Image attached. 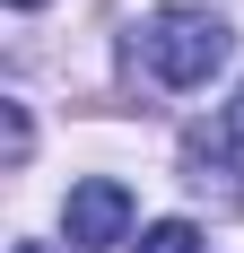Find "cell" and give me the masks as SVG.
Instances as JSON below:
<instances>
[{
	"instance_id": "obj_1",
	"label": "cell",
	"mask_w": 244,
	"mask_h": 253,
	"mask_svg": "<svg viewBox=\"0 0 244 253\" xmlns=\"http://www.w3.org/2000/svg\"><path fill=\"white\" fill-rule=\"evenodd\" d=\"M140 70L157 79V87H201L209 70H227V52H236V26L218 18V9H157V18L140 26Z\"/></svg>"
},
{
	"instance_id": "obj_3",
	"label": "cell",
	"mask_w": 244,
	"mask_h": 253,
	"mask_svg": "<svg viewBox=\"0 0 244 253\" xmlns=\"http://www.w3.org/2000/svg\"><path fill=\"white\" fill-rule=\"evenodd\" d=\"M61 227H70V253H105L131 236V192H122L114 175H87L70 183V210H61Z\"/></svg>"
},
{
	"instance_id": "obj_5",
	"label": "cell",
	"mask_w": 244,
	"mask_h": 253,
	"mask_svg": "<svg viewBox=\"0 0 244 253\" xmlns=\"http://www.w3.org/2000/svg\"><path fill=\"white\" fill-rule=\"evenodd\" d=\"M0 123H9V166H26V140H35V131H26V105L9 96V105H0Z\"/></svg>"
},
{
	"instance_id": "obj_6",
	"label": "cell",
	"mask_w": 244,
	"mask_h": 253,
	"mask_svg": "<svg viewBox=\"0 0 244 253\" xmlns=\"http://www.w3.org/2000/svg\"><path fill=\"white\" fill-rule=\"evenodd\" d=\"M9 253H52V245H9Z\"/></svg>"
},
{
	"instance_id": "obj_2",
	"label": "cell",
	"mask_w": 244,
	"mask_h": 253,
	"mask_svg": "<svg viewBox=\"0 0 244 253\" xmlns=\"http://www.w3.org/2000/svg\"><path fill=\"white\" fill-rule=\"evenodd\" d=\"M183 166H192V192H218V210L244 201V87L236 105H218V123L183 140Z\"/></svg>"
},
{
	"instance_id": "obj_4",
	"label": "cell",
	"mask_w": 244,
	"mask_h": 253,
	"mask_svg": "<svg viewBox=\"0 0 244 253\" xmlns=\"http://www.w3.org/2000/svg\"><path fill=\"white\" fill-rule=\"evenodd\" d=\"M140 253H201V227L192 218H157V227L140 236Z\"/></svg>"
},
{
	"instance_id": "obj_7",
	"label": "cell",
	"mask_w": 244,
	"mask_h": 253,
	"mask_svg": "<svg viewBox=\"0 0 244 253\" xmlns=\"http://www.w3.org/2000/svg\"><path fill=\"white\" fill-rule=\"evenodd\" d=\"M9 9H35V0H9Z\"/></svg>"
}]
</instances>
